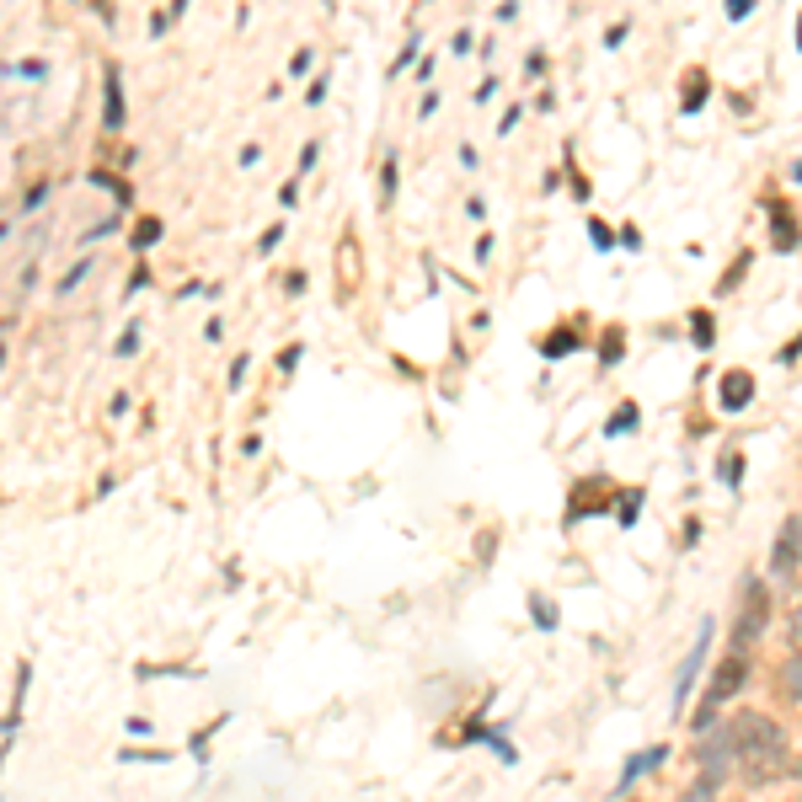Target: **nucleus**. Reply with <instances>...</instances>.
<instances>
[{
  "label": "nucleus",
  "mask_w": 802,
  "mask_h": 802,
  "mask_svg": "<svg viewBox=\"0 0 802 802\" xmlns=\"http://www.w3.org/2000/svg\"><path fill=\"white\" fill-rule=\"evenodd\" d=\"M728 738H733L738 760H749V754H765V749H781V744H786L781 722L765 717V712H738V717L728 722Z\"/></svg>",
  "instance_id": "nucleus-1"
},
{
  "label": "nucleus",
  "mask_w": 802,
  "mask_h": 802,
  "mask_svg": "<svg viewBox=\"0 0 802 802\" xmlns=\"http://www.w3.org/2000/svg\"><path fill=\"white\" fill-rule=\"evenodd\" d=\"M744 680H749V658H744V653H728V658L717 663L712 685H706V712L722 706V701H733L738 690H744Z\"/></svg>",
  "instance_id": "nucleus-2"
},
{
  "label": "nucleus",
  "mask_w": 802,
  "mask_h": 802,
  "mask_svg": "<svg viewBox=\"0 0 802 802\" xmlns=\"http://www.w3.org/2000/svg\"><path fill=\"white\" fill-rule=\"evenodd\" d=\"M802 562V519H786L781 535H776V551H770V573L776 578H792Z\"/></svg>",
  "instance_id": "nucleus-3"
},
{
  "label": "nucleus",
  "mask_w": 802,
  "mask_h": 802,
  "mask_svg": "<svg viewBox=\"0 0 802 802\" xmlns=\"http://www.w3.org/2000/svg\"><path fill=\"white\" fill-rule=\"evenodd\" d=\"M765 589H760V583H749V589H744V615H738V647H744V642H754V637H760V631H765Z\"/></svg>",
  "instance_id": "nucleus-4"
},
{
  "label": "nucleus",
  "mask_w": 802,
  "mask_h": 802,
  "mask_svg": "<svg viewBox=\"0 0 802 802\" xmlns=\"http://www.w3.org/2000/svg\"><path fill=\"white\" fill-rule=\"evenodd\" d=\"M717 396H722V407H728V412L749 407V396H754V375H749V369H728V375H722V385H717Z\"/></svg>",
  "instance_id": "nucleus-5"
},
{
  "label": "nucleus",
  "mask_w": 802,
  "mask_h": 802,
  "mask_svg": "<svg viewBox=\"0 0 802 802\" xmlns=\"http://www.w3.org/2000/svg\"><path fill=\"white\" fill-rule=\"evenodd\" d=\"M353 284H359V241L343 236L337 241V295H353Z\"/></svg>",
  "instance_id": "nucleus-6"
},
{
  "label": "nucleus",
  "mask_w": 802,
  "mask_h": 802,
  "mask_svg": "<svg viewBox=\"0 0 802 802\" xmlns=\"http://www.w3.org/2000/svg\"><path fill=\"white\" fill-rule=\"evenodd\" d=\"M102 123H107V129H118V123H123V97H118V70L113 65H107V75H102Z\"/></svg>",
  "instance_id": "nucleus-7"
},
{
  "label": "nucleus",
  "mask_w": 802,
  "mask_h": 802,
  "mask_svg": "<svg viewBox=\"0 0 802 802\" xmlns=\"http://www.w3.org/2000/svg\"><path fill=\"white\" fill-rule=\"evenodd\" d=\"M706 642H712V626H701L696 647H690V658H685V674H680V696L690 690V680H696V669H701V658H706Z\"/></svg>",
  "instance_id": "nucleus-8"
},
{
  "label": "nucleus",
  "mask_w": 802,
  "mask_h": 802,
  "mask_svg": "<svg viewBox=\"0 0 802 802\" xmlns=\"http://www.w3.org/2000/svg\"><path fill=\"white\" fill-rule=\"evenodd\" d=\"M680 802H717V776H701L696 786H685Z\"/></svg>",
  "instance_id": "nucleus-9"
},
{
  "label": "nucleus",
  "mask_w": 802,
  "mask_h": 802,
  "mask_svg": "<svg viewBox=\"0 0 802 802\" xmlns=\"http://www.w3.org/2000/svg\"><path fill=\"white\" fill-rule=\"evenodd\" d=\"M781 685L792 690V701H802V658H786V669H781Z\"/></svg>",
  "instance_id": "nucleus-10"
},
{
  "label": "nucleus",
  "mask_w": 802,
  "mask_h": 802,
  "mask_svg": "<svg viewBox=\"0 0 802 802\" xmlns=\"http://www.w3.org/2000/svg\"><path fill=\"white\" fill-rule=\"evenodd\" d=\"M161 236V220H140V230H134V246H150Z\"/></svg>",
  "instance_id": "nucleus-11"
},
{
  "label": "nucleus",
  "mask_w": 802,
  "mask_h": 802,
  "mask_svg": "<svg viewBox=\"0 0 802 802\" xmlns=\"http://www.w3.org/2000/svg\"><path fill=\"white\" fill-rule=\"evenodd\" d=\"M696 343H701V348L712 343V316H706V311H696Z\"/></svg>",
  "instance_id": "nucleus-12"
},
{
  "label": "nucleus",
  "mask_w": 802,
  "mask_h": 802,
  "mask_svg": "<svg viewBox=\"0 0 802 802\" xmlns=\"http://www.w3.org/2000/svg\"><path fill=\"white\" fill-rule=\"evenodd\" d=\"M134 343H140V327H129V332L118 337V359H129V353H134Z\"/></svg>",
  "instance_id": "nucleus-13"
},
{
  "label": "nucleus",
  "mask_w": 802,
  "mask_h": 802,
  "mask_svg": "<svg viewBox=\"0 0 802 802\" xmlns=\"http://www.w3.org/2000/svg\"><path fill=\"white\" fill-rule=\"evenodd\" d=\"M380 182H385V198H391V193H396V161H391V156H385V172H380Z\"/></svg>",
  "instance_id": "nucleus-14"
},
{
  "label": "nucleus",
  "mask_w": 802,
  "mask_h": 802,
  "mask_svg": "<svg viewBox=\"0 0 802 802\" xmlns=\"http://www.w3.org/2000/svg\"><path fill=\"white\" fill-rule=\"evenodd\" d=\"M311 59H316V54H311V49H300V54H295V59H289V70H295V75H305V70H311Z\"/></svg>",
  "instance_id": "nucleus-15"
},
{
  "label": "nucleus",
  "mask_w": 802,
  "mask_h": 802,
  "mask_svg": "<svg viewBox=\"0 0 802 802\" xmlns=\"http://www.w3.org/2000/svg\"><path fill=\"white\" fill-rule=\"evenodd\" d=\"M749 6H754V0H728V17H733V22H744V17H749Z\"/></svg>",
  "instance_id": "nucleus-16"
},
{
  "label": "nucleus",
  "mask_w": 802,
  "mask_h": 802,
  "mask_svg": "<svg viewBox=\"0 0 802 802\" xmlns=\"http://www.w3.org/2000/svg\"><path fill=\"white\" fill-rule=\"evenodd\" d=\"M321 102H327V70H321V81L311 86V107H321Z\"/></svg>",
  "instance_id": "nucleus-17"
},
{
  "label": "nucleus",
  "mask_w": 802,
  "mask_h": 802,
  "mask_svg": "<svg viewBox=\"0 0 802 802\" xmlns=\"http://www.w3.org/2000/svg\"><path fill=\"white\" fill-rule=\"evenodd\" d=\"M621 348H626V337H621V332H610V337H605V359H615Z\"/></svg>",
  "instance_id": "nucleus-18"
},
{
  "label": "nucleus",
  "mask_w": 802,
  "mask_h": 802,
  "mask_svg": "<svg viewBox=\"0 0 802 802\" xmlns=\"http://www.w3.org/2000/svg\"><path fill=\"white\" fill-rule=\"evenodd\" d=\"M792 642H797V647H802V605H797V610H792Z\"/></svg>",
  "instance_id": "nucleus-19"
},
{
  "label": "nucleus",
  "mask_w": 802,
  "mask_h": 802,
  "mask_svg": "<svg viewBox=\"0 0 802 802\" xmlns=\"http://www.w3.org/2000/svg\"><path fill=\"white\" fill-rule=\"evenodd\" d=\"M797 38H802V33H797Z\"/></svg>",
  "instance_id": "nucleus-20"
}]
</instances>
